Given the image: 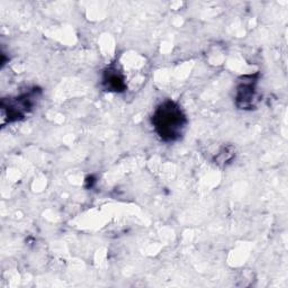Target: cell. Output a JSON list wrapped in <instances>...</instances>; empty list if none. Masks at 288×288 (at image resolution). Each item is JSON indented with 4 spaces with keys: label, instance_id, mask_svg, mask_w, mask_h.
<instances>
[{
    "label": "cell",
    "instance_id": "6da1fadb",
    "mask_svg": "<svg viewBox=\"0 0 288 288\" xmlns=\"http://www.w3.org/2000/svg\"><path fill=\"white\" fill-rule=\"evenodd\" d=\"M152 123L162 140L175 141L183 134L186 117L179 106L172 101H166L157 108L152 117Z\"/></svg>",
    "mask_w": 288,
    "mask_h": 288
},
{
    "label": "cell",
    "instance_id": "7a4b0ae2",
    "mask_svg": "<svg viewBox=\"0 0 288 288\" xmlns=\"http://www.w3.org/2000/svg\"><path fill=\"white\" fill-rule=\"evenodd\" d=\"M255 98L254 87L251 85H243L238 92L237 100L238 103H242L241 107H249L252 106V101Z\"/></svg>",
    "mask_w": 288,
    "mask_h": 288
},
{
    "label": "cell",
    "instance_id": "3957f363",
    "mask_svg": "<svg viewBox=\"0 0 288 288\" xmlns=\"http://www.w3.org/2000/svg\"><path fill=\"white\" fill-rule=\"evenodd\" d=\"M105 83L112 91H122L124 89L123 78L119 76L116 71H112V72L109 71L108 73H106Z\"/></svg>",
    "mask_w": 288,
    "mask_h": 288
}]
</instances>
